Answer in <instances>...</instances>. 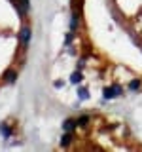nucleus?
Segmentation results:
<instances>
[{
  "mask_svg": "<svg viewBox=\"0 0 142 152\" xmlns=\"http://www.w3.org/2000/svg\"><path fill=\"white\" fill-rule=\"evenodd\" d=\"M72 38H74V32H68V34H66V38H64V44H66V46H70Z\"/></svg>",
  "mask_w": 142,
  "mask_h": 152,
  "instance_id": "f8f14e48",
  "label": "nucleus"
},
{
  "mask_svg": "<svg viewBox=\"0 0 142 152\" xmlns=\"http://www.w3.org/2000/svg\"><path fill=\"white\" fill-rule=\"evenodd\" d=\"M127 88H129V91H140V88H142V82L138 78H133L131 82H129V86H127Z\"/></svg>",
  "mask_w": 142,
  "mask_h": 152,
  "instance_id": "0eeeda50",
  "label": "nucleus"
},
{
  "mask_svg": "<svg viewBox=\"0 0 142 152\" xmlns=\"http://www.w3.org/2000/svg\"><path fill=\"white\" fill-rule=\"evenodd\" d=\"M30 38H32V28L28 27V25H23L21 28H19V32H17V40H19V44H21L23 50H27V48H28Z\"/></svg>",
  "mask_w": 142,
  "mask_h": 152,
  "instance_id": "f257e3e1",
  "label": "nucleus"
},
{
  "mask_svg": "<svg viewBox=\"0 0 142 152\" xmlns=\"http://www.w3.org/2000/svg\"><path fill=\"white\" fill-rule=\"evenodd\" d=\"M76 127H78V120H74V118H66L63 122V131H74Z\"/></svg>",
  "mask_w": 142,
  "mask_h": 152,
  "instance_id": "39448f33",
  "label": "nucleus"
},
{
  "mask_svg": "<svg viewBox=\"0 0 142 152\" xmlns=\"http://www.w3.org/2000/svg\"><path fill=\"white\" fill-rule=\"evenodd\" d=\"M72 141H74V133L72 131H64L63 137H61V146H63V148H68V146L72 145Z\"/></svg>",
  "mask_w": 142,
  "mask_h": 152,
  "instance_id": "20e7f679",
  "label": "nucleus"
},
{
  "mask_svg": "<svg viewBox=\"0 0 142 152\" xmlns=\"http://www.w3.org/2000/svg\"><path fill=\"white\" fill-rule=\"evenodd\" d=\"M0 133H2L4 139H9V137H12V129H9V126H8L6 122L0 124Z\"/></svg>",
  "mask_w": 142,
  "mask_h": 152,
  "instance_id": "6e6552de",
  "label": "nucleus"
},
{
  "mask_svg": "<svg viewBox=\"0 0 142 152\" xmlns=\"http://www.w3.org/2000/svg\"><path fill=\"white\" fill-rule=\"evenodd\" d=\"M76 120H78V126H80V127H87V126H89V122H91V118H89L87 114H83V116L76 118Z\"/></svg>",
  "mask_w": 142,
  "mask_h": 152,
  "instance_id": "1a4fd4ad",
  "label": "nucleus"
},
{
  "mask_svg": "<svg viewBox=\"0 0 142 152\" xmlns=\"http://www.w3.org/2000/svg\"><path fill=\"white\" fill-rule=\"evenodd\" d=\"M83 66H85V57H83V59H80V61H78V70H82Z\"/></svg>",
  "mask_w": 142,
  "mask_h": 152,
  "instance_id": "4468645a",
  "label": "nucleus"
},
{
  "mask_svg": "<svg viewBox=\"0 0 142 152\" xmlns=\"http://www.w3.org/2000/svg\"><path fill=\"white\" fill-rule=\"evenodd\" d=\"M19 2H21V6H23V10H25L27 13L30 12V0H19Z\"/></svg>",
  "mask_w": 142,
  "mask_h": 152,
  "instance_id": "9b49d317",
  "label": "nucleus"
},
{
  "mask_svg": "<svg viewBox=\"0 0 142 152\" xmlns=\"http://www.w3.org/2000/svg\"><path fill=\"white\" fill-rule=\"evenodd\" d=\"M78 99H80V101H85V99H89L87 88H78Z\"/></svg>",
  "mask_w": 142,
  "mask_h": 152,
  "instance_id": "9d476101",
  "label": "nucleus"
},
{
  "mask_svg": "<svg viewBox=\"0 0 142 152\" xmlns=\"http://www.w3.org/2000/svg\"><path fill=\"white\" fill-rule=\"evenodd\" d=\"M9 2H12V4H13V2H17V0H9Z\"/></svg>",
  "mask_w": 142,
  "mask_h": 152,
  "instance_id": "2eb2a0df",
  "label": "nucleus"
},
{
  "mask_svg": "<svg viewBox=\"0 0 142 152\" xmlns=\"http://www.w3.org/2000/svg\"><path fill=\"white\" fill-rule=\"evenodd\" d=\"M123 93V88L120 84H114V86H110V88H104L102 89V97L106 99H114V97H120V95Z\"/></svg>",
  "mask_w": 142,
  "mask_h": 152,
  "instance_id": "f03ea898",
  "label": "nucleus"
},
{
  "mask_svg": "<svg viewBox=\"0 0 142 152\" xmlns=\"http://www.w3.org/2000/svg\"><path fill=\"white\" fill-rule=\"evenodd\" d=\"M82 80H83V74H82V70H78L76 69L72 76H70V84H82Z\"/></svg>",
  "mask_w": 142,
  "mask_h": 152,
  "instance_id": "423d86ee",
  "label": "nucleus"
},
{
  "mask_svg": "<svg viewBox=\"0 0 142 152\" xmlns=\"http://www.w3.org/2000/svg\"><path fill=\"white\" fill-rule=\"evenodd\" d=\"M17 78H19V72L15 69H8V70H4V74H2V80L6 84H13V82H17Z\"/></svg>",
  "mask_w": 142,
  "mask_h": 152,
  "instance_id": "7ed1b4c3",
  "label": "nucleus"
},
{
  "mask_svg": "<svg viewBox=\"0 0 142 152\" xmlns=\"http://www.w3.org/2000/svg\"><path fill=\"white\" fill-rule=\"evenodd\" d=\"M63 86H64V84L61 82V80H55V82H53V88H55V89H61Z\"/></svg>",
  "mask_w": 142,
  "mask_h": 152,
  "instance_id": "ddd939ff",
  "label": "nucleus"
}]
</instances>
